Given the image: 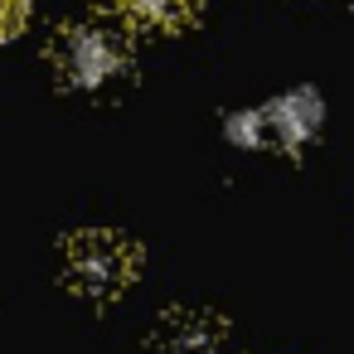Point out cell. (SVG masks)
I'll list each match as a JSON object with an SVG mask.
<instances>
[{"mask_svg": "<svg viewBox=\"0 0 354 354\" xmlns=\"http://www.w3.org/2000/svg\"><path fill=\"white\" fill-rule=\"evenodd\" d=\"M59 64H64L68 83H78V88H107L112 78L127 73V44L112 30H102V25H78V30L64 35Z\"/></svg>", "mask_w": 354, "mask_h": 354, "instance_id": "1", "label": "cell"}, {"mask_svg": "<svg viewBox=\"0 0 354 354\" xmlns=\"http://www.w3.org/2000/svg\"><path fill=\"white\" fill-rule=\"evenodd\" d=\"M68 277L93 296H112L136 277V248L112 233H88L68 252Z\"/></svg>", "mask_w": 354, "mask_h": 354, "instance_id": "2", "label": "cell"}, {"mask_svg": "<svg viewBox=\"0 0 354 354\" xmlns=\"http://www.w3.org/2000/svg\"><path fill=\"white\" fill-rule=\"evenodd\" d=\"M315 127H320V102L310 93H291L262 112V131H272L281 146H301Z\"/></svg>", "mask_w": 354, "mask_h": 354, "instance_id": "3", "label": "cell"}, {"mask_svg": "<svg viewBox=\"0 0 354 354\" xmlns=\"http://www.w3.org/2000/svg\"><path fill=\"white\" fill-rule=\"evenodd\" d=\"M112 6H122L127 15H136L146 25H180L194 10V0H112Z\"/></svg>", "mask_w": 354, "mask_h": 354, "instance_id": "4", "label": "cell"}, {"mask_svg": "<svg viewBox=\"0 0 354 354\" xmlns=\"http://www.w3.org/2000/svg\"><path fill=\"white\" fill-rule=\"evenodd\" d=\"M25 6H30V0H0V30H10V25H20Z\"/></svg>", "mask_w": 354, "mask_h": 354, "instance_id": "5", "label": "cell"}]
</instances>
